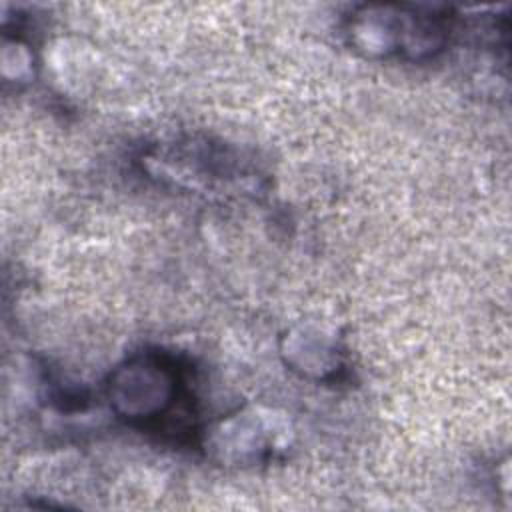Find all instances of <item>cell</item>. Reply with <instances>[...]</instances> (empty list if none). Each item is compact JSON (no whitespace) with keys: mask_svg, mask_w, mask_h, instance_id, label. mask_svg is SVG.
<instances>
[{"mask_svg":"<svg viewBox=\"0 0 512 512\" xmlns=\"http://www.w3.org/2000/svg\"><path fill=\"white\" fill-rule=\"evenodd\" d=\"M180 374L164 354H140L110 378V402L128 420L162 418L180 396Z\"/></svg>","mask_w":512,"mask_h":512,"instance_id":"obj_1","label":"cell"},{"mask_svg":"<svg viewBox=\"0 0 512 512\" xmlns=\"http://www.w3.org/2000/svg\"><path fill=\"white\" fill-rule=\"evenodd\" d=\"M220 436H224V442H220L216 448L224 454L240 452V462L250 458H256L264 452H270V446H276V434H270V426L256 414H244L242 418L222 422V426L216 430Z\"/></svg>","mask_w":512,"mask_h":512,"instance_id":"obj_2","label":"cell"}]
</instances>
